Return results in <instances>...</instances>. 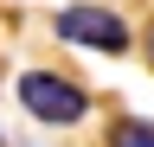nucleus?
Returning a JSON list of instances; mask_svg holds the SVG:
<instances>
[{
  "instance_id": "nucleus-1",
  "label": "nucleus",
  "mask_w": 154,
  "mask_h": 147,
  "mask_svg": "<svg viewBox=\"0 0 154 147\" xmlns=\"http://www.w3.org/2000/svg\"><path fill=\"white\" fill-rule=\"evenodd\" d=\"M13 96H19V109H26L32 122H45V128H77L90 115V90L77 77H58V70H26V77L13 83Z\"/></svg>"
},
{
  "instance_id": "nucleus-2",
  "label": "nucleus",
  "mask_w": 154,
  "mask_h": 147,
  "mask_svg": "<svg viewBox=\"0 0 154 147\" xmlns=\"http://www.w3.org/2000/svg\"><path fill=\"white\" fill-rule=\"evenodd\" d=\"M51 32L64 45H84V51H103V58H122L128 51V19L116 7H96V0H77L51 19Z\"/></svg>"
},
{
  "instance_id": "nucleus-3",
  "label": "nucleus",
  "mask_w": 154,
  "mask_h": 147,
  "mask_svg": "<svg viewBox=\"0 0 154 147\" xmlns=\"http://www.w3.org/2000/svg\"><path fill=\"white\" fill-rule=\"evenodd\" d=\"M109 147H154V122H141V115H116V122H109Z\"/></svg>"
},
{
  "instance_id": "nucleus-4",
  "label": "nucleus",
  "mask_w": 154,
  "mask_h": 147,
  "mask_svg": "<svg viewBox=\"0 0 154 147\" xmlns=\"http://www.w3.org/2000/svg\"><path fill=\"white\" fill-rule=\"evenodd\" d=\"M148 64H154V26H148Z\"/></svg>"
}]
</instances>
